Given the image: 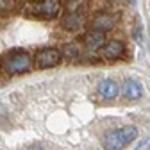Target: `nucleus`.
<instances>
[{
    "mask_svg": "<svg viewBox=\"0 0 150 150\" xmlns=\"http://www.w3.org/2000/svg\"><path fill=\"white\" fill-rule=\"evenodd\" d=\"M138 138V130L132 125H127L116 130H111L104 136V148L105 150H122L129 143H132Z\"/></svg>",
    "mask_w": 150,
    "mask_h": 150,
    "instance_id": "obj_1",
    "label": "nucleus"
},
{
    "mask_svg": "<svg viewBox=\"0 0 150 150\" xmlns=\"http://www.w3.org/2000/svg\"><path fill=\"white\" fill-rule=\"evenodd\" d=\"M2 68L9 75H20L30 68V57L27 52H14L9 54L7 57L2 61Z\"/></svg>",
    "mask_w": 150,
    "mask_h": 150,
    "instance_id": "obj_2",
    "label": "nucleus"
},
{
    "mask_svg": "<svg viewBox=\"0 0 150 150\" xmlns=\"http://www.w3.org/2000/svg\"><path fill=\"white\" fill-rule=\"evenodd\" d=\"M59 2L57 0H41V2H36L29 7V11L34 14V16H40V18H45V20H52L59 14Z\"/></svg>",
    "mask_w": 150,
    "mask_h": 150,
    "instance_id": "obj_3",
    "label": "nucleus"
},
{
    "mask_svg": "<svg viewBox=\"0 0 150 150\" xmlns=\"http://www.w3.org/2000/svg\"><path fill=\"white\" fill-rule=\"evenodd\" d=\"M61 52L55 48H45L36 54V66L38 68H52L59 63Z\"/></svg>",
    "mask_w": 150,
    "mask_h": 150,
    "instance_id": "obj_4",
    "label": "nucleus"
},
{
    "mask_svg": "<svg viewBox=\"0 0 150 150\" xmlns=\"http://www.w3.org/2000/svg\"><path fill=\"white\" fill-rule=\"evenodd\" d=\"M105 45V34L100 30H93L86 36V47L89 52H98Z\"/></svg>",
    "mask_w": 150,
    "mask_h": 150,
    "instance_id": "obj_5",
    "label": "nucleus"
},
{
    "mask_svg": "<svg viewBox=\"0 0 150 150\" xmlns=\"http://www.w3.org/2000/svg\"><path fill=\"white\" fill-rule=\"evenodd\" d=\"M123 52H125V47L118 40H111V41H107L104 45V55H105L107 59H112V61L120 59L122 55H123Z\"/></svg>",
    "mask_w": 150,
    "mask_h": 150,
    "instance_id": "obj_6",
    "label": "nucleus"
},
{
    "mask_svg": "<svg viewBox=\"0 0 150 150\" xmlns=\"http://www.w3.org/2000/svg\"><path fill=\"white\" fill-rule=\"evenodd\" d=\"M115 16H111L107 13H102L98 14L95 20H93V30H100V32H105V30H111L115 27Z\"/></svg>",
    "mask_w": 150,
    "mask_h": 150,
    "instance_id": "obj_7",
    "label": "nucleus"
},
{
    "mask_svg": "<svg viewBox=\"0 0 150 150\" xmlns=\"http://www.w3.org/2000/svg\"><path fill=\"white\" fill-rule=\"evenodd\" d=\"M82 25H84V16H82L79 11L70 13L64 20H63V27L68 29V30H79Z\"/></svg>",
    "mask_w": 150,
    "mask_h": 150,
    "instance_id": "obj_8",
    "label": "nucleus"
},
{
    "mask_svg": "<svg viewBox=\"0 0 150 150\" xmlns=\"http://www.w3.org/2000/svg\"><path fill=\"white\" fill-rule=\"evenodd\" d=\"M123 95L129 98V100H136L143 95V88L138 81H125L123 84Z\"/></svg>",
    "mask_w": 150,
    "mask_h": 150,
    "instance_id": "obj_9",
    "label": "nucleus"
},
{
    "mask_svg": "<svg viewBox=\"0 0 150 150\" xmlns=\"http://www.w3.org/2000/svg\"><path fill=\"white\" fill-rule=\"evenodd\" d=\"M98 93L104 98H115L118 95V84L111 79H105L98 84Z\"/></svg>",
    "mask_w": 150,
    "mask_h": 150,
    "instance_id": "obj_10",
    "label": "nucleus"
},
{
    "mask_svg": "<svg viewBox=\"0 0 150 150\" xmlns=\"http://www.w3.org/2000/svg\"><path fill=\"white\" fill-rule=\"evenodd\" d=\"M61 54L64 55L66 59H79V55H81V52H79V48L75 47V45H64L63 48H61Z\"/></svg>",
    "mask_w": 150,
    "mask_h": 150,
    "instance_id": "obj_11",
    "label": "nucleus"
},
{
    "mask_svg": "<svg viewBox=\"0 0 150 150\" xmlns=\"http://www.w3.org/2000/svg\"><path fill=\"white\" fill-rule=\"evenodd\" d=\"M82 4V0H68V11L70 13H75V11H79V6Z\"/></svg>",
    "mask_w": 150,
    "mask_h": 150,
    "instance_id": "obj_12",
    "label": "nucleus"
},
{
    "mask_svg": "<svg viewBox=\"0 0 150 150\" xmlns=\"http://www.w3.org/2000/svg\"><path fill=\"white\" fill-rule=\"evenodd\" d=\"M139 34H141V25H138V27L134 29V34H132L134 40H139Z\"/></svg>",
    "mask_w": 150,
    "mask_h": 150,
    "instance_id": "obj_13",
    "label": "nucleus"
},
{
    "mask_svg": "<svg viewBox=\"0 0 150 150\" xmlns=\"http://www.w3.org/2000/svg\"><path fill=\"white\" fill-rule=\"evenodd\" d=\"M4 120H6V111H4L2 107H0V123H2Z\"/></svg>",
    "mask_w": 150,
    "mask_h": 150,
    "instance_id": "obj_14",
    "label": "nucleus"
}]
</instances>
